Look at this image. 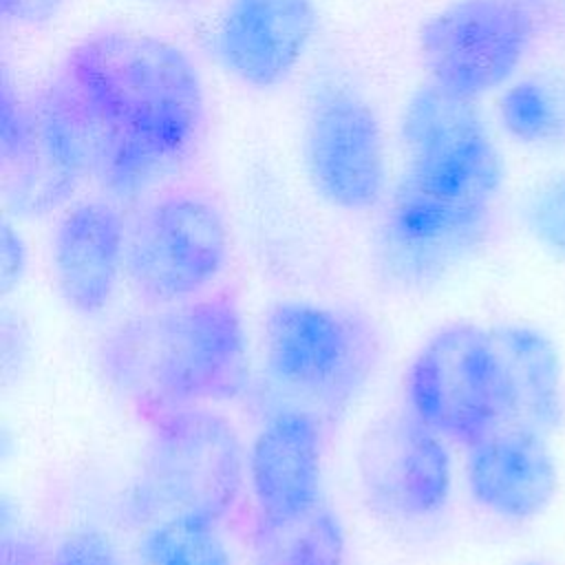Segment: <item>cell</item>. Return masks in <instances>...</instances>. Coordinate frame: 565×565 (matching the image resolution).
<instances>
[{"label":"cell","instance_id":"3","mask_svg":"<svg viewBox=\"0 0 565 565\" xmlns=\"http://www.w3.org/2000/svg\"><path fill=\"white\" fill-rule=\"evenodd\" d=\"M99 366L148 422L238 397L249 384L241 309L230 294H203L130 316L102 340Z\"/></svg>","mask_w":565,"mask_h":565},{"label":"cell","instance_id":"19","mask_svg":"<svg viewBox=\"0 0 565 565\" xmlns=\"http://www.w3.org/2000/svg\"><path fill=\"white\" fill-rule=\"evenodd\" d=\"M525 225L552 258L565 260V174L536 183L525 201Z\"/></svg>","mask_w":565,"mask_h":565},{"label":"cell","instance_id":"20","mask_svg":"<svg viewBox=\"0 0 565 565\" xmlns=\"http://www.w3.org/2000/svg\"><path fill=\"white\" fill-rule=\"evenodd\" d=\"M46 565H119V556L108 536L84 530L66 536L49 554Z\"/></svg>","mask_w":565,"mask_h":565},{"label":"cell","instance_id":"18","mask_svg":"<svg viewBox=\"0 0 565 565\" xmlns=\"http://www.w3.org/2000/svg\"><path fill=\"white\" fill-rule=\"evenodd\" d=\"M146 565H232L218 525L196 521H161L148 525L139 541Z\"/></svg>","mask_w":565,"mask_h":565},{"label":"cell","instance_id":"23","mask_svg":"<svg viewBox=\"0 0 565 565\" xmlns=\"http://www.w3.org/2000/svg\"><path fill=\"white\" fill-rule=\"evenodd\" d=\"M46 554L38 547L33 536L24 532L2 534V565H46Z\"/></svg>","mask_w":565,"mask_h":565},{"label":"cell","instance_id":"13","mask_svg":"<svg viewBox=\"0 0 565 565\" xmlns=\"http://www.w3.org/2000/svg\"><path fill=\"white\" fill-rule=\"evenodd\" d=\"M320 419L300 411L274 408L247 452V483L258 516H291L320 499Z\"/></svg>","mask_w":565,"mask_h":565},{"label":"cell","instance_id":"9","mask_svg":"<svg viewBox=\"0 0 565 565\" xmlns=\"http://www.w3.org/2000/svg\"><path fill=\"white\" fill-rule=\"evenodd\" d=\"M313 190L333 207L364 212L384 194V141L373 106L349 84L322 82L309 102L302 135Z\"/></svg>","mask_w":565,"mask_h":565},{"label":"cell","instance_id":"17","mask_svg":"<svg viewBox=\"0 0 565 565\" xmlns=\"http://www.w3.org/2000/svg\"><path fill=\"white\" fill-rule=\"evenodd\" d=\"M499 119L521 143L565 146V82L552 75H532L510 84L499 97Z\"/></svg>","mask_w":565,"mask_h":565},{"label":"cell","instance_id":"22","mask_svg":"<svg viewBox=\"0 0 565 565\" xmlns=\"http://www.w3.org/2000/svg\"><path fill=\"white\" fill-rule=\"evenodd\" d=\"M66 0H0L4 20L15 24H35L49 20Z\"/></svg>","mask_w":565,"mask_h":565},{"label":"cell","instance_id":"12","mask_svg":"<svg viewBox=\"0 0 565 565\" xmlns=\"http://www.w3.org/2000/svg\"><path fill=\"white\" fill-rule=\"evenodd\" d=\"M316 31L311 0H230L214 51L221 66L254 88L287 79Z\"/></svg>","mask_w":565,"mask_h":565},{"label":"cell","instance_id":"16","mask_svg":"<svg viewBox=\"0 0 565 565\" xmlns=\"http://www.w3.org/2000/svg\"><path fill=\"white\" fill-rule=\"evenodd\" d=\"M254 565H344L347 536L324 503L291 516H258L252 534Z\"/></svg>","mask_w":565,"mask_h":565},{"label":"cell","instance_id":"2","mask_svg":"<svg viewBox=\"0 0 565 565\" xmlns=\"http://www.w3.org/2000/svg\"><path fill=\"white\" fill-rule=\"evenodd\" d=\"M402 141L406 161L384 214L377 260L393 285L426 289L483 243L503 163L475 99L435 84L408 99Z\"/></svg>","mask_w":565,"mask_h":565},{"label":"cell","instance_id":"15","mask_svg":"<svg viewBox=\"0 0 565 565\" xmlns=\"http://www.w3.org/2000/svg\"><path fill=\"white\" fill-rule=\"evenodd\" d=\"M508 388V422L552 433L565 415L563 364L556 344L536 327L503 322L490 327Z\"/></svg>","mask_w":565,"mask_h":565},{"label":"cell","instance_id":"24","mask_svg":"<svg viewBox=\"0 0 565 565\" xmlns=\"http://www.w3.org/2000/svg\"><path fill=\"white\" fill-rule=\"evenodd\" d=\"M514 565H550V563L536 561V558H525V561H519V563H514Z\"/></svg>","mask_w":565,"mask_h":565},{"label":"cell","instance_id":"11","mask_svg":"<svg viewBox=\"0 0 565 565\" xmlns=\"http://www.w3.org/2000/svg\"><path fill=\"white\" fill-rule=\"evenodd\" d=\"M466 486L486 512L527 523L541 516L558 492V468L547 435L503 422L466 452Z\"/></svg>","mask_w":565,"mask_h":565},{"label":"cell","instance_id":"8","mask_svg":"<svg viewBox=\"0 0 565 565\" xmlns=\"http://www.w3.org/2000/svg\"><path fill=\"white\" fill-rule=\"evenodd\" d=\"M536 0H455L419 29V57L430 84L477 99L510 82L539 22Z\"/></svg>","mask_w":565,"mask_h":565},{"label":"cell","instance_id":"21","mask_svg":"<svg viewBox=\"0 0 565 565\" xmlns=\"http://www.w3.org/2000/svg\"><path fill=\"white\" fill-rule=\"evenodd\" d=\"M0 267H2V291L9 294L24 276L26 267V249L18 230L11 227L9 221L2 223V243H0Z\"/></svg>","mask_w":565,"mask_h":565},{"label":"cell","instance_id":"10","mask_svg":"<svg viewBox=\"0 0 565 565\" xmlns=\"http://www.w3.org/2000/svg\"><path fill=\"white\" fill-rule=\"evenodd\" d=\"M446 441L408 408L371 424L355 455L369 503L402 521L437 514L452 490V459Z\"/></svg>","mask_w":565,"mask_h":565},{"label":"cell","instance_id":"4","mask_svg":"<svg viewBox=\"0 0 565 565\" xmlns=\"http://www.w3.org/2000/svg\"><path fill=\"white\" fill-rule=\"evenodd\" d=\"M380 360L375 327L360 313L307 300H278L263 320V364L274 408L331 419L364 391Z\"/></svg>","mask_w":565,"mask_h":565},{"label":"cell","instance_id":"14","mask_svg":"<svg viewBox=\"0 0 565 565\" xmlns=\"http://www.w3.org/2000/svg\"><path fill=\"white\" fill-rule=\"evenodd\" d=\"M126 223L117 207L104 199L82 201L60 218L51 265L55 287L79 316L102 313L124 274Z\"/></svg>","mask_w":565,"mask_h":565},{"label":"cell","instance_id":"6","mask_svg":"<svg viewBox=\"0 0 565 565\" xmlns=\"http://www.w3.org/2000/svg\"><path fill=\"white\" fill-rule=\"evenodd\" d=\"M404 395L413 415L466 448L508 422L505 373L492 329L475 322L439 327L411 360Z\"/></svg>","mask_w":565,"mask_h":565},{"label":"cell","instance_id":"5","mask_svg":"<svg viewBox=\"0 0 565 565\" xmlns=\"http://www.w3.org/2000/svg\"><path fill=\"white\" fill-rule=\"evenodd\" d=\"M245 486L247 455L234 424L207 406H188L150 422L132 508L150 525H221L241 505Z\"/></svg>","mask_w":565,"mask_h":565},{"label":"cell","instance_id":"7","mask_svg":"<svg viewBox=\"0 0 565 565\" xmlns=\"http://www.w3.org/2000/svg\"><path fill=\"white\" fill-rule=\"evenodd\" d=\"M230 256V232L218 207L199 194H166L128 225L124 276L152 307L203 296Z\"/></svg>","mask_w":565,"mask_h":565},{"label":"cell","instance_id":"1","mask_svg":"<svg viewBox=\"0 0 565 565\" xmlns=\"http://www.w3.org/2000/svg\"><path fill=\"white\" fill-rule=\"evenodd\" d=\"M49 88L82 137L90 174L121 199L174 172L203 126L196 66L179 46L146 33L77 44Z\"/></svg>","mask_w":565,"mask_h":565}]
</instances>
